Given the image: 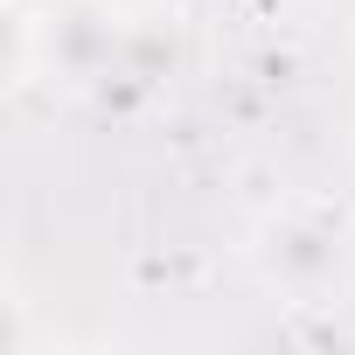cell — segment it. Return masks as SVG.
<instances>
[{
  "mask_svg": "<svg viewBox=\"0 0 355 355\" xmlns=\"http://www.w3.org/2000/svg\"><path fill=\"white\" fill-rule=\"evenodd\" d=\"M258 279L293 306H334L355 279V230L327 202H286L258 223Z\"/></svg>",
  "mask_w": 355,
  "mask_h": 355,
  "instance_id": "1",
  "label": "cell"
}]
</instances>
